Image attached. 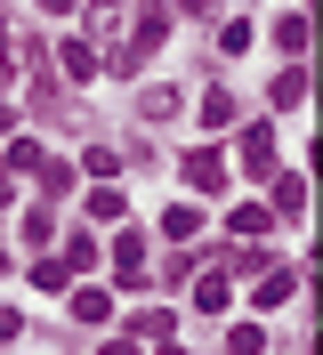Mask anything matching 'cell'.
I'll return each mask as SVG.
<instances>
[{
    "instance_id": "3",
    "label": "cell",
    "mask_w": 323,
    "mask_h": 355,
    "mask_svg": "<svg viewBox=\"0 0 323 355\" xmlns=\"http://www.w3.org/2000/svg\"><path fill=\"white\" fill-rule=\"evenodd\" d=\"M267 154H275V137H267V130H251V137H242V162H251V178L267 170Z\"/></svg>"
},
{
    "instance_id": "2",
    "label": "cell",
    "mask_w": 323,
    "mask_h": 355,
    "mask_svg": "<svg viewBox=\"0 0 323 355\" xmlns=\"http://www.w3.org/2000/svg\"><path fill=\"white\" fill-rule=\"evenodd\" d=\"M194 307H202V315H226V275H202V291H194Z\"/></svg>"
},
{
    "instance_id": "4",
    "label": "cell",
    "mask_w": 323,
    "mask_h": 355,
    "mask_svg": "<svg viewBox=\"0 0 323 355\" xmlns=\"http://www.w3.org/2000/svg\"><path fill=\"white\" fill-rule=\"evenodd\" d=\"M226 234H242V243H251V234H267V210H235V218H226Z\"/></svg>"
},
{
    "instance_id": "5",
    "label": "cell",
    "mask_w": 323,
    "mask_h": 355,
    "mask_svg": "<svg viewBox=\"0 0 323 355\" xmlns=\"http://www.w3.org/2000/svg\"><path fill=\"white\" fill-rule=\"evenodd\" d=\"M0 65H8V24H0Z\"/></svg>"
},
{
    "instance_id": "1",
    "label": "cell",
    "mask_w": 323,
    "mask_h": 355,
    "mask_svg": "<svg viewBox=\"0 0 323 355\" xmlns=\"http://www.w3.org/2000/svg\"><path fill=\"white\" fill-rule=\"evenodd\" d=\"M186 186H194V194H218V186H226V162H218L210 146H202V154H186Z\"/></svg>"
}]
</instances>
